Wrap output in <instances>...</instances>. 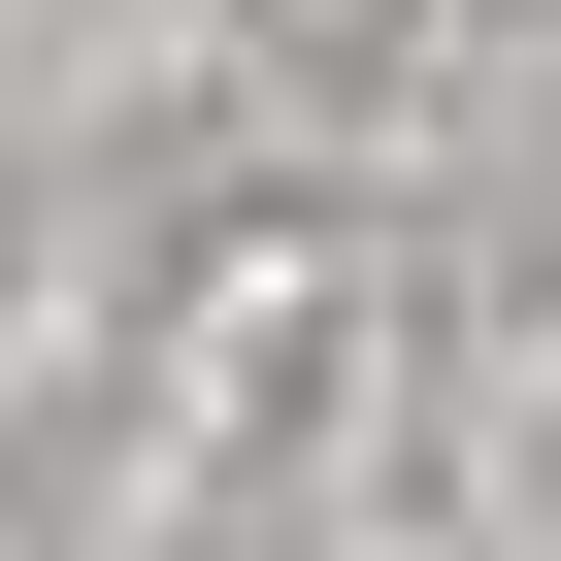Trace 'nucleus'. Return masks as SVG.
<instances>
[]
</instances>
